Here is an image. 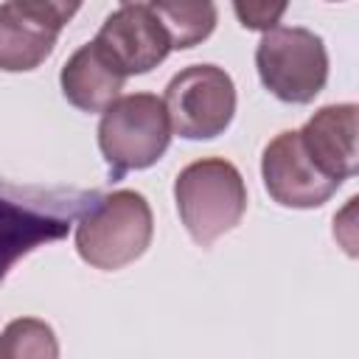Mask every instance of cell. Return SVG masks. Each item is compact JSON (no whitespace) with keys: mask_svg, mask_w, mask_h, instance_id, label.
<instances>
[{"mask_svg":"<svg viewBox=\"0 0 359 359\" xmlns=\"http://www.w3.org/2000/svg\"><path fill=\"white\" fill-rule=\"evenodd\" d=\"M154 236V216L140 191H112L98 196L76 222V252L84 264L115 272L137 261Z\"/></svg>","mask_w":359,"mask_h":359,"instance_id":"1","label":"cell"},{"mask_svg":"<svg viewBox=\"0 0 359 359\" xmlns=\"http://www.w3.org/2000/svg\"><path fill=\"white\" fill-rule=\"evenodd\" d=\"M174 199L182 227L199 247L238 227L247 210V185L241 171L224 157L188 163L174 180Z\"/></svg>","mask_w":359,"mask_h":359,"instance_id":"2","label":"cell"},{"mask_svg":"<svg viewBox=\"0 0 359 359\" xmlns=\"http://www.w3.org/2000/svg\"><path fill=\"white\" fill-rule=\"evenodd\" d=\"M171 143V123L160 95L129 93L112 101L98 121V149L112 177L154 165Z\"/></svg>","mask_w":359,"mask_h":359,"instance_id":"3","label":"cell"},{"mask_svg":"<svg viewBox=\"0 0 359 359\" xmlns=\"http://www.w3.org/2000/svg\"><path fill=\"white\" fill-rule=\"evenodd\" d=\"M93 199L79 191H0V280L25 252L62 238Z\"/></svg>","mask_w":359,"mask_h":359,"instance_id":"4","label":"cell"},{"mask_svg":"<svg viewBox=\"0 0 359 359\" xmlns=\"http://www.w3.org/2000/svg\"><path fill=\"white\" fill-rule=\"evenodd\" d=\"M261 84L286 104H311L328 81V50L320 34L303 25H278L255 48Z\"/></svg>","mask_w":359,"mask_h":359,"instance_id":"5","label":"cell"},{"mask_svg":"<svg viewBox=\"0 0 359 359\" xmlns=\"http://www.w3.org/2000/svg\"><path fill=\"white\" fill-rule=\"evenodd\" d=\"M163 104L174 135L185 140H210L233 123L236 84L219 65H188L165 84Z\"/></svg>","mask_w":359,"mask_h":359,"instance_id":"6","label":"cell"},{"mask_svg":"<svg viewBox=\"0 0 359 359\" xmlns=\"http://www.w3.org/2000/svg\"><path fill=\"white\" fill-rule=\"evenodd\" d=\"M79 8V3L59 0L0 3V70L25 73L39 67L53 53L59 31Z\"/></svg>","mask_w":359,"mask_h":359,"instance_id":"7","label":"cell"},{"mask_svg":"<svg viewBox=\"0 0 359 359\" xmlns=\"http://www.w3.org/2000/svg\"><path fill=\"white\" fill-rule=\"evenodd\" d=\"M93 42L123 79L149 73L171 53V39L151 3H121Z\"/></svg>","mask_w":359,"mask_h":359,"instance_id":"8","label":"cell"},{"mask_svg":"<svg viewBox=\"0 0 359 359\" xmlns=\"http://www.w3.org/2000/svg\"><path fill=\"white\" fill-rule=\"evenodd\" d=\"M261 177L264 188L278 202L280 208H294V210H309L325 205L339 182L323 177L314 163L309 160L297 129H283L278 132L261 154Z\"/></svg>","mask_w":359,"mask_h":359,"instance_id":"9","label":"cell"},{"mask_svg":"<svg viewBox=\"0 0 359 359\" xmlns=\"http://www.w3.org/2000/svg\"><path fill=\"white\" fill-rule=\"evenodd\" d=\"M356 132H359V107L351 101L320 107L303 123V129H297L300 143L309 160L314 163V168L339 185L359 171Z\"/></svg>","mask_w":359,"mask_h":359,"instance_id":"10","label":"cell"},{"mask_svg":"<svg viewBox=\"0 0 359 359\" xmlns=\"http://www.w3.org/2000/svg\"><path fill=\"white\" fill-rule=\"evenodd\" d=\"M59 84H62L65 98L76 109L104 112L112 101L121 98L126 79L107 62V56L95 48V42H84L62 65Z\"/></svg>","mask_w":359,"mask_h":359,"instance_id":"11","label":"cell"},{"mask_svg":"<svg viewBox=\"0 0 359 359\" xmlns=\"http://www.w3.org/2000/svg\"><path fill=\"white\" fill-rule=\"evenodd\" d=\"M154 14L160 17L168 39H171V50H185L194 48L199 42H205L213 28H216V6L213 3H151Z\"/></svg>","mask_w":359,"mask_h":359,"instance_id":"12","label":"cell"},{"mask_svg":"<svg viewBox=\"0 0 359 359\" xmlns=\"http://www.w3.org/2000/svg\"><path fill=\"white\" fill-rule=\"evenodd\" d=\"M0 359H59V339L39 317H17L0 331Z\"/></svg>","mask_w":359,"mask_h":359,"instance_id":"13","label":"cell"},{"mask_svg":"<svg viewBox=\"0 0 359 359\" xmlns=\"http://www.w3.org/2000/svg\"><path fill=\"white\" fill-rule=\"evenodd\" d=\"M236 17L250 31H272L278 28V20L286 11V3H233Z\"/></svg>","mask_w":359,"mask_h":359,"instance_id":"14","label":"cell"}]
</instances>
